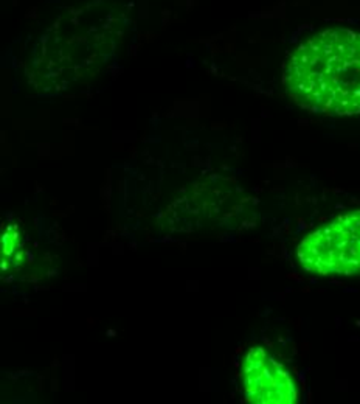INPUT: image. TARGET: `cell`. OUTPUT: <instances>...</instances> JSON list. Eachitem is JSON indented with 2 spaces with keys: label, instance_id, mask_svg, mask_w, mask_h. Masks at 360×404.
I'll return each mask as SVG.
<instances>
[{
  "label": "cell",
  "instance_id": "6da1fadb",
  "mask_svg": "<svg viewBox=\"0 0 360 404\" xmlns=\"http://www.w3.org/2000/svg\"><path fill=\"white\" fill-rule=\"evenodd\" d=\"M283 84L314 114H360V33L329 28L301 42L286 59Z\"/></svg>",
  "mask_w": 360,
  "mask_h": 404
},
{
  "label": "cell",
  "instance_id": "7a4b0ae2",
  "mask_svg": "<svg viewBox=\"0 0 360 404\" xmlns=\"http://www.w3.org/2000/svg\"><path fill=\"white\" fill-rule=\"evenodd\" d=\"M300 264L318 275L360 272V210L338 215L309 233L297 249Z\"/></svg>",
  "mask_w": 360,
  "mask_h": 404
},
{
  "label": "cell",
  "instance_id": "3957f363",
  "mask_svg": "<svg viewBox=\"0 0 360 404\" xmlns=\"http://www.w3.org/2000/svg\"><path fill=\"white\" fill-rule=\"evenodd\" d=\"M244 396L258 404H292L298 398L290 370L267 348L252 347L241 365Z\"/></svg>",
  "mask_w": 360,
  "mask_h": 404
}]
</instances>
